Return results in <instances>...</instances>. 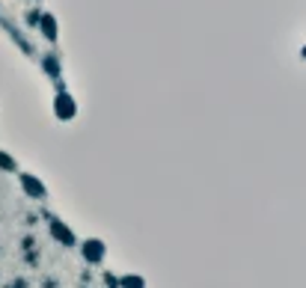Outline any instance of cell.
<instances>
[{"label":"cell","instance_id":"6","mask_svg":"<svg viewBox=\"0 0 306 288\" xmlns=\"http://www.w3.org/2000/svg\"><path fill=\"white\" fill-rule=\"evenodd\" d=\"M119 288H146V279L137 276V273H125V276L119 279Z\"/></svg>","mask_w":306,"mask_h":288},{"label":"cell","instance_id":"1","mask_svg":"<svg viewBox=\"0 0 306 288\" xmlns=\"http://www.w3.org/2000/svg\"><path fill=\"white\" fill-rule=\"evenodd\" d=\"M51 110H54V116H57L60 122H71V119L77 116V101H74L71 92L60 89V92L54 95V101H51Z\"/></svg>","mask_w":306,"mask_h":288},{"label":"cell","instance_id":"4","mask_svg":"<svg viewBox=\"0 0 306 288\" xmlns=\"http://www.w3.org/2000/svg\"><path fill=\"white\" fill-rule=\"evenodd\" d=\"M18 178H21V187H24V193L30 196V199H45V184L36 178L33 172H18Z\"/></svg>","mask_w":306,"mask_h":288},{"label":"cell","instance_id":"8","mask_svg":"<svg viewBox=\"0 0 306 288\" xmlns=\"http://www.w3.org/2000/svg\"><path fill=\"white\" fill-rule=\"evenodd\" d=\"M0 169H6V172H18V163L9 158L6 152H0Z\"/></svg>","mask_w":306,"mask_h":288},{"label":"cell","instance_id":"9","mask_svg":"<svg viewBox=\"0 0 306 288\" xmlns=\"http://www.w3.org/2000/svg\"><path fill=\"white\" fill-rule=\"evenodd\" d=\"M300 57H303V60H306V45H303V48H300Z\"/></svg>","mask_w":306,"mask_h":288},{"label":"cell","instance_id":"3","mask_svg":"<svg viewBox=\"0 0 306 288\" xmlns=\"http://www.w3.org/2000/svg\"><path fill=\"white\" fill-rule=\"evenodd\" d=\"M104 244L98 241V238H89V241H83L80 244V256H83V261L86 264H101L104 261Z\"/></svg>","mask_w":306,"mask_h":288},{"label":"cell","instance_id":"2","mask_svg":"<svg viewBox=\"0 0 306 288\" xmlns=\"http://www.w3.org/2000/svg\"><path fill=\"white\" fill-rule=\"evenodd\" d=\"M48 232H51V238H54L57 244H63V247H74V244H77L74 232H71L60 217H51V214H48Z\"/></svg>","mask_w":306,"mask_h":288},{"label":"cell","instance_id":"5","mask_svg":"<svg viewBox=\"0 0 306 288\" xmlns=\"http://www.w3.org/2000/svg\"><path fill=\"white\" fill-rule=\"evenodd\" d=\"M39 30H42V36H45L48 42H57V18H54L51 12H42V18H39Z\"/></svg>","mask_w":306,"mask_h":288},{"label":"cell","instance_id":"7","mask_svg":"<svg viewBox=\"0 0 306 288\" xmlns=\"http://www.w3.org/2000/svg\"><path fill=\"white\" fill-rule=\"evenodd\" d=\"M45 71H48L54 80H60V63H57V57H45Z\"/></svg>","mask_w":306,"mask_h":288}]
</instances>
